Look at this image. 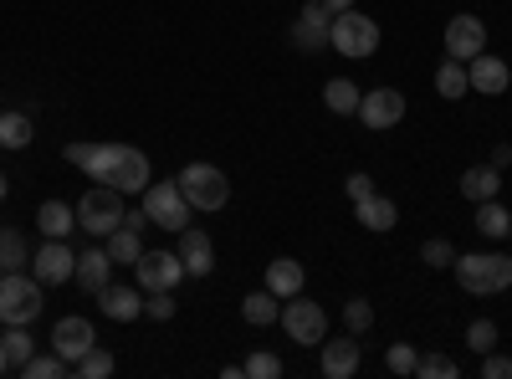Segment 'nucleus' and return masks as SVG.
I'll use <instances>...</instances> for the list:
<instances>
[{"label":"nucleus","instance_id":"aec40b11","mask_svg":"<svg viewBox=\"0 0 512 379\" xmlns=\"http://www.w3.org/2000/svg\"><path fill=\"white\" fill-rule=\"evenodd\" d=\"M354 216L364 231H395L400 226V205L384 200V195H369V200H354Z\"/></svg>","mask_w":512,"mask_h":379},{"label":"nucleus","instance_id":"f257e3e1","mask_svg":"<svg viewBox=\"0 0 512 379\" xmlns=\"http://www.w3.org/2000/svg\"><path fill=\"white\" fill-rule=\"evenodd\" d=\"M144 216H149V226H164V231H185L190 226V216H195V205L185 200V190H180V180H149V190H144Z\"/></svg>","mask_w":512,"mask_h":379},{"label":"nucleus","instance_id":"423d86ee","mask_svg":"<svg viewBox=\"0 0 512 379\" xmlns=\"http://www.w3.org/2000/svg\"><path fill=\"white\" fill-rule=\"evenodd\" d=\"M123 195L113 190V185H98V190H88L77 200V226L88 231V236H108V231H118L123 226Z\"/></svg>","mask_w":512,"mask_h":379},{"label":"nucleus","instance_id":"cd10ccee","mask_svg":"<svg viewBox=\"0 0 512 379\" xmlns=\"http://www.w3.org/2000/svg\"><path fill=\"white\" fill-rule=\"evenodd\" d=\"M477 231L482 236H492V241H502L507 231H512V216H507V205L492 195V200H477Z\"/></svg>","mask_w":512,"mask_h":379},{"label":"nucleus","instance_id":"de8ad7c7","mask_svg":"<svg viewBox=\"0 0 512 379\" xmlns=\"http://www.w3.org/2000/svg\"><path fill=\"white\" fill-rule=\"evenodd\" d=\"M507 236H512V231H507Z\"/></svg>","mask_w":512,"mask_h":379},{"label":"nucleus","instance_id":"9b49d317","mask_svg":"<svg viewBox=\"0 0 512 379\" xmlns=\"http://www.w3.org/2000/svg\"><path fill=\"white\" fill-rule=\"evenodd\" d=\"M144 226H149V216H144V210H134V216H123V226H118V231H108V236H103L113 267H134V262L144 257Z\"/></svg>","mask_w":512,"mask_h":379},{"label":"nucleus","instance_id":"ea45409f","mask_svg":"<svg viewBox=\"0 0 512 379\" xmlns=\"http://www.w3.org/2000/svg\"><path fill=\"white\" fill-rule=\"evenodd\" d=\"M241 369H246L251 379H277V374H282V359H277V354H251Z\"/></svg>","mask_w":512,"mask_h":379},{"label":"nucleus","instance_id":"a211bd4d","mask_svg":"<svg viewBox=\"0 0 512 379\" xmlns=\"http://www.w3.org/2000/svg\"><path fill=\"white\" fill-rule=\"evenodd\" d=\"M108 277H113V257H108V246H88L77 257V267H72V282H82L88 292H103L108 287Z\"/></svg>","mask_w":512,"mask_h":379},{"label":"nucleus","instance_id":"6e6552de","mask_svg":"<svg viewBox=\"0 0 512 379\" xmlns=\"http://www.w3.org/2000/svg\"><path fill=\"white\" fill-rule=\"evenodd\" d=\"M180 190L195 210H221L231 200V180L216 170V164H185L180 170Z\"/></svg>","mask_w":512,"mask_h":379},{"label":"nucleus","instance_id":"ddd939ff","mask_svg":"<svg viewBox=\"0 0 512 379\" xmlns=\"http://www.w3.org/2000/svg\"><path fill=\"white\" fill-rule=\"evenodd\" d=\"M359 118H364V129H395V123L405 118V93L400 88H374L359 98Z\"/></svg>","mask_w":512,"mask_h":379},{"label":"nucleus","instance_id":"c756f323","mask_svg":"<svg viewBox=\"0 0 512 379\" xmlns=\"http://www.w3.org/2000/svg\"><path fill=\"white\" fill-rule=\"evenodd\" d=\"M26 262H31V251H26L21 231H11V226H0V272H21Z\"/></svg>","mask_w":512,"mask_h":379},{"label":"nucleus","instance_id":"9d476101","mask_svg":"<svg viewBox=\"0 0 512 379\" xmlns=\"http://www.w3.org/2000/svg\"><path fill=\"white\" fill-rule=\"evenodd\" d=\"M72 267H77V251L67 246V241H57V236H47V246L31 257V277L41 282V287H62V282H72Z\"/></svg>","mask_w":512,"mask_h":379},{"label":"nucleus","instance_id":"4be33fe9","mask_svg":"<svg viewBox=\"0 0 512 379\" xmlns=\"http://www.w3.org/2000/svg\"><path fill=\"white\" fill-rule=\"evenodd\" d=\"M323 349V374L328 379H349L359 369V344H354V333L349 339H333V344H318Z\"/></svg>","mask_w":512,"mask_h":379},{"label":"nucleus","instance_id":"72a5a7b5","mask_svg":"<svg viewBox=\"0 0 512 379\" xmlns=\"http://www.w3.org/2000/svg\"><path fill=\"white\" fill-rule=\"evenodd\" d=\"M466 349L492 354V349H497V323H492V318H477L472 328H466Z\"/></svg>","mask_w":512,"mask_h":379},{"label":"nucleus","instance_id":"4c0bfd02","mask_svg":"<svg viewBox=\"0 0 512 379\" xmlns=\"http://www.w3.org/2000/svg\"><path fill=\"white\" fill-rule=\"evenodd\" d=\"M415 349L410 344H390V354H384V369H390V374H415Z\"/></svg>","mask_w":512,"mask_h":379},{"label":"nucleus","instance_id":"f8f14e48","mask_svg":"<svg viewBox=\"0 0 512 379\" xmlns=\"http://www.w3.org/2000/svg\"><path fill=\"white\" fill-rule=\"evenodd\" d=\"M482 52H487V26H482V16H451V21H446V57L472 62V57H482Z\"/></svg>","mask_w":512,"mask_h":379},{"label":"nucleus","instance_id":"b1692460","mask_svg":"<svg viewBox=\"0 0 512 379\" xmlns=\"http://www.w3.org/2000/svg\"><path fill=\"white\" fill-rule=\"evenodd\" d=\"M36 226L47 231V236H57V241H67L72 236V226H77V205H62V200H47L36 210Z\"/></svg>","mask_w":512,"mask_h":379},{"label":"nucleus","instance_id":"bb28decb","mask_svg":"<svg viewBox=\"0 0 512 379\" xmlns=\"http://www.w3.org/2000/svg\"><path fill=\"white\" fill-rule=\"evenodd\" d=\"M436 93H441V98H451V103L472 93V77H466V62L446 57V62L436 67Z\"/></svg>","mask_w":512,"mask_h":379},{"label":"nucleus","instance_id":"f3484780","mask_svg":"<svg viewBox=\"0 0 512 379\" xmlns=\"http://www.w3.org/2000/svg\"><path fill=\"white\" fill-rule=\"evenodd\" d=\"M180 262H185V277H210L216 272V246L200 226H185L180 231Z\"/></svg>","mask_w":512,"mask_h":379},{"label":"nucleus","instance_id":"0eeeda50","mask_svg":"<svg viewBox=\"0 0 512 379\" xmlns=\"http://www.w3.org/2000/svg\"><path fill=\"white\" fill-rule=\"evenodd\" d=\"M277 323L287 328V339H292L297 349H313V344H323V339H328V313H323L318 303H308L303 292L282 303V318H277Z\"/></svg>","mask_w":512,"mask_h":379},{"label":"nucleus","instance_id":"7c9ffc66","mask_svg":"<svg viewBox=\"0 0 512 379\" xmlns=\"http://www.w3.org/2000/svg\"><path fill=\"white\" fill-rule=\"evenodd\" d=\"M21 374H26V379H62V374H72V364L52 349L47 359H36V354H31V359L21 364Z\"/></svg>","mask_w":512,"mask_h":379},{"label":"nucleus","instance_id":"2eb2a0df","mask_svg":"<svg viewBox=\"0 0 512 379\" xmlns=\"http://www.w3.org/2000/svg\"><path fill=\"white\" fill-rule=\"evenodd\" d=\"M93 344H98L93 323H88V318H77V313H72V318H62V323L52 328V349H57V354H62L67 364H77V359L88 354Z\"/></svg>","mask_w":512,"mask_h":379},{"label":"nucleus","instance_id":"49530a36","mask_svg":"<svg viewBox=\"0 0 512 379\" xmlns=\"http://www.w3.org/2000/svg\"><path fill=\"white\" fill-rule=\"evenodd\" d=\"M0 200H6V170H0Z\"/></svg>","mask_w":512,"mask_h":379},{"label":"nucleus","instance_id":"f03ea898","mask_svg":"<svg viewBox=\"0 0 512 379\" xmlns=\"http://www.w3.org/2000/svg\"><path fill=\"white\" fill-rule=\"evenodd\" d=\"M41 318V282L26 272H0V323L26 328Z\"/></svg>","mask_w":512,"mask_h":379},{"label":"nucleus","instance_id":"5701e85b","mask_svg":"<svg viewBox=\"0 0 512 379\" xmlns=\"http://www.w3.org/2000/svg\"><path fill=\"white\" fill-rule=\"evenodd\" d=\"M502 190V170L497 164H472V170L461 175V195L466 200H492Z\"/></svg>","mask_w":512,"mask_h":379},{"label":"nucleus","instance_id":"f704fd0d","mask_svg":"<svg viewBox=\"0 0 512 379\" xmlns=\"http://www.w3.org/2000/svg\"><path fill=\"white\" fill-rule=\"evenodd\" d=\"M415 374H420V379H456V364H451L446 354H420V359H415Z\"/></svg>","mask_w":512,"mask_h":379},{"label":"nucleus","instance_id":"39448f33","mask_svg":"<svg viewBox=\"0 0 512 379\" xmlns=\"http://www.w3.org/2000/svg\"><path fill=\"white\" fill-rule=\"evenodd\" d=\"M103 185H113L118 195H144L149 190V154L144 149H128V144H113V154H108V164H103V175H98Z\"/></svg>","mask_w":512,"mask_h":379},{"label":"nucleus","instance_id":"c9c22d12","mask_svg":"<svg viewBox=\"0 0 512 379\" xmlns=\"http://www.w3.org/2000/svg\"><path fill=\"white\" fill-rule=\"evenodd\" d=\"M420 262H425V267H451V262H456V246L436 236V241H425V246H420Z\"/></svg>","mask_w":512,"mask_h":379},{"label":"nucleus","instance_id":"e433bc0d","mask_svg":"<svg viewBox=\"0 0 512 379\" xmlns=\"http://www.w3.org/2000/svg\"><path fill=\"white\" fill-rule=\"evenodd\" d=\"M344 323H349V333H364V328L374 323V308H369V298H349V303H344Z\"/></svg>","mask_w":512,"mask_h":379},{"label":"nucleus","instance_id":"a878e982","mask_svg":"<svg viewBox=\"0 0 512 379\" xmlns=\"http://www.w3.org/2000/svg\"><path fill=\"white\" fill-rule=\"evenodd\" d=\"M31 139H36V129H31V118L26 113H0V149H11V154H21V149H31Z\"/></svg>","mask_w":512,"mask_h":379},{"label":"nucleus","instance_id":"20e7f679","mask_svg":"<svg viewBox=\"0 0 512 379\" xmlns=\"http://www.w3.org/2000/svg\"><path fill=\"white\" fill-rule=\"evenodd\" d=\"M461 287L472 292V298H492V292L512 287V262L507 257H492V251H477V257H456L451 262Z\"/></svg>","mask_w":512,"mask_h":379},{"label":"nucleus","instance_id":"7ed1b4c3","mask_svg":"<svg viewBox=\"0 0 512 379\" xmlns=\"http://www.w3.org/2000/svg\"><path fill=\"white\" fill-rule=\"evenodd\" d=\"M328 47H338V57H374L379 52V21L374 16H359V11H338L333 16V31H328Z\"/></svg>","mask_w":512,"mask_h":379},{"label":"nucleus","instance_id":"dca6fc26","mask_svg":"<svg viewBox=\"0 0 512 379\" xmlns=\"http://www.w3.org/2000/svg\"><path fill=\"white\" fill-rule=\"evenodd\" d=\"M466 77H472V93H487V98H502L512 88V67L502 57H487V52L466 62Z\"/></svg>","mask_w":512,"mask_h":379},{"label":"nucleus","instance_id":"2f4dec72","mask_svg":"<svg viewBox=\"0 0 512 379\" xmlns=\"http://www.w3.org/2000/svg\"><path fill=\"white\" fill-rule=\"evenodd\" d=\"M0 344H6V359H11V369H16V374H21V364H26V359L36 354V339H31L26 328H11V333H6V339H0Z\"/></svg>","mask_w":512,"mask_h":379},{"label":"nucleus","instance_id":"4468645a","mask_svg":"<svg viewBox=\"0 0 512 379\" xmlns=\"http://www.w3.org/2000/svg\"><path fill=\"white\" fill-rule=\"evenodd\" d=\"M328 31H333V11L323 6V0H308V6L297 11L292 41H297L303 52H323V47H328Z\"/></svg>","mask_w":512,"mask_h":379},{"label":"nucleus","instance_id":"412c9836","mask_svg":"<svg viewBox=\"0 0 512 379\" xmlns=\"http://www.w3.org/2000/svg\"><path fill=\"white\" fill-rule=\"evenodd\" d=\"M303 282H308L303 262H292V257H277V262H267V287L277 292L282 303H287V298H297V292H303Z\"/></svg>","mask_w":512,"mask_h":379},{"label":"nucleus","instance_id":"37998d69","mask_svg":"<svg viewBox=\"0 0 512 379\" xmlns=\"http://www.w3.org/2000/svg\"><path fill=\"white\" fill-rule=\"evenodd\" d=\"M492 164H497V170H507V164H512V149H507V144H497V149H492Z\"/></svg>","mask_w":512,"mask_h":379},{"label":"nucleus","instance_id":"1a4fd4ad","mask_svg":"<svg viewBox=\"0 0 512 379\" xmlns=\"http://www.w3.org/2000/svg\"><path fill=\"white\" fill-rule=\"evenodd\" d=\"M134 277L144 292H175L185 277V262H180V251H144L134 262Z\"/></svg>","mask_w":512,"mask_h":379},{"label":"nucleus","instance_id":"c85d7f7f","mask_svg":"<svg viewBox=\"0 0 512 379\" xmlns=\"http://www.w3.org/2000/svg\"><path fill=\"white\" fill-rule=\"evenodd\" d=\"M359 88H354V82L349 77H333L328 82V88H323V103H328V113H359Z\"/></svg>","mask_w":512,"mask_h":379},{"label":"nucleus","instance_id":"a19ab883","mask_svg":"<svg viewBox=\"0 0 512 379\" xmlns=\"http://www.w3.org/2000/svg\"><path fill=\"white\" fill-rule=\"evenodd\" d=\"M482 374H487V379H512V359H507V354H487V359H482Z\"/></svg>","mask_w":512,"mask_h":379},{"label":"nucleus","instance_id":"79ce46f5","mask_svg":"<svg viewBox=\"0 0 512 379\" xmlns=\"http://www.w3.org/2000/svg\"><path fill=\"white\" fill-rule=\"evenodd\" d=\"M374 195V180L369 175H349V200H369Z\"/></svg>","mask_w":512,"mask_h":379},{"label":"nucleus","instance_id":"6ab92c4d","mask_svg":"<svg viewBox=\"0 0 512 379\" xmlns=\"http://www.w3.org/2000/svg\"><path fill=\"white\" fill-rule=\"evenodd\" d=\"M98 303H103V313H108L113 323H134V318L144 313V287L134 292V287H113V282H108V287L98 292Z\"/></svg>","mask_w":512,"mask_h":379},{"label":"nucleus","instance_id":"473e14b6","mask_svg":"<svg viewBox=\"0 0 512 379\" xmlns=\"http://www.w3.org/2000/svg\"><path fill=\"white\" fill-rule=\"evenodd\" d=\"M72 369H77L82 379H108V374H113V354L93 344V349H88V354H82V359H77Z\"/></svg>","mask_w":512,"mask_h":379},{"label":"nucleus","instance_id":"c03bdc74","mask_svg":"<svg viewBox=\"0 0 512 379\" xmlns=\"http://www.w3.org/2000/svg\"><path fill=\"white\" fill-rule=\"evenodd\" d=\"M323 6H328V11L338 16V11H354V0H323Z\"/></svg>","mask_w":512,"mask_h":379},{"label":"nucleus","instance_id":"393cba45","mask_svg":"<svg viewBox=\"0 0 512 379\" xmlns=\"http://www.w3.org/2000/svg\"><path fill=\"white\" fill-rule=\"evenodd\" d=\"M241 318L251 323V328H267V323H277L282 318V298L272 287H262V292H251V298L241 303Z\"/></svg>","mask_w":512,"mask_h":379},{"label":"nucleus","instance_id":"a18cd8bd","mask_svg":"<svg viewBox=\"0 0 512 379\" xmlns=\"http://www.w3.org/2000/svg\"><path fill=\"white\" fill-rule=\"evenodd\" d=\"M0 374H11V359H6V344H0Z\"/></svg>","mask_w":512,"mask_h":379},{"label":"nucleus","instance_id":"58836bf2","mask_svg":"<svg viewBox=\"0 0 512 379\" xmlns=\"http://www.w3.org/2000/svg\"><path fill=\"white\" fill-rule=\"evenodd\" d=\"M144 313L169 323V318H175V292H144Z\"/></svg>","mask_w":512,"mask_h":379}]
</instances>
